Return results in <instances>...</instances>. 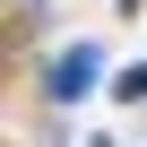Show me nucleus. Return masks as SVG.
I'll use <instances>...</instances> for the list:
<instances>
[{"instance_id":"obj_1","label":"nucleus","mask_w":147,"mask_h":147,"mask_svg":"<svg viewBox=\"0 0 147 147\" xmlns=\"http://www.w3.org/2000/svg\"><path fill=\"white\" fill-rule=\"evenodd\" d=\"M0 87H9V52H0Z\"/></svg>"},{"instance_id":"obj_2","label":"nucleus","mask_w":147,"mask_h":147,"mask_svg":"<svg viewBox=\"0 0 147 147\" xmlns=\"http://www.w3.org/2000/svg\"><path fill=\"white\" fill-rule=\"evenodd\" d=\"M0 147H9V138H0Z\"/></svg>"}]
</instances>
